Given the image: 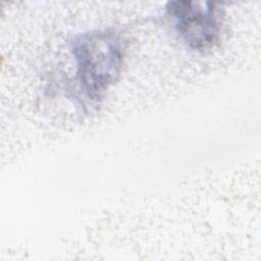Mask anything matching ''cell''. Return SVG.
Wrapping results in <instances>:
<instances>
[{
    "label": "cell",
    "mask_w": 261,
    "mask_h": 261,
    "mask_svg": "<svg viewBox=\"0 0 261 261\" xmlns=\"http://www.w3.org/2000/svg\"><path fill=\"white\" fill-rule=\"evenodd\" d=\"M75 83L82 106H96L122 71L124 43L113 30H97L77 36L71 44Z\"/></svg>",
    "instance_id": "6da1fadb"
},
{
    "label": "cell",
    "mask_w": 261,
    "mask_h": 261,
    "mask_svg": "<svg viewBox=\"0 0 261 261\" xmlns=\"http://www.w3.org/2000/svg\"><path fill=\"white\" fill-rule=\"evenodd\" d=\"M165 11L177 35L189 48L204 52L218 43L224 19L223 9L218 3L169 1Z\"/></svg>",
    "instance_id": "7a4b0ae2"
}]
</instances>
